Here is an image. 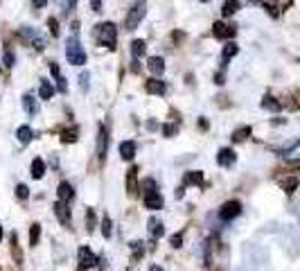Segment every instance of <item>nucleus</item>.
<instances>
[{
  "mask_svg": "<svg viewBox=\"0 0 300 271\" xmlns=\"http://www.w3.org/2000/svg\"><path fill=\"white\" fill-rule=\"evenodd\" d=\"M66 59H68V63H73V66H84V63H86L84 45L79 43V39L75 34L66 41Z\"/></svg>",
  "mask_w": 300,
  "mask_h": 271,
  "instance_id": "nucleus-1",
  "label": "nucleus"
},
{
  "mask_svg": "<svg viewBox=\"0 0 300 271\" xmlns=\"http://www.w3.org/2000/svg\"><path fill=\"white\" fill-rule=\"evenodd\" d=\"M115 39H118V27H115L113 23H102V25H97V41H100V45H106L109 50H113Z\"/></svg>",
  "mask_w": 300,
  "mask_h": 271,
  "instance_id": "nucleus-2",
  "label": "nucleus"
},
{
  "mask_svg": "<svg viewBox=\"0 0 300 271\" xmlns=\"http://www.w3.org/2000/svg\"><path fill=\"white\" fill-rule=\"evenodd\" d=\"M145 14H147V5H145V0H140V3H136L131 7V12H129V16H127V30H136L138 25L142 23V18H145Z\"/></svg>",
  "mask_w": 300,
  "mask_h": 271,
  "instance_id": "nucleus-3",
  "label": "nucleus"
},
{
  "mask_svg": "<svg viewBox=\"0 0 300 271\" xmlns=\"http://www.w3.org/2000/svg\"><path fill=\"white\" fill-rule=\"evenodd\" d=\"M239 215H241V203L239 201H226L221 206V210H219V217H221L223 221H230Z\"/></svg>",
  "mask_w": 300,
  "mask_h": 271,
  "instance_id": "nucleus-4",
  "label": "nucleus"
},
{
  "mask_svg": "<svg viewBox=\"0 0 300 271\" xmlns=\"http://www.w3.org/2000/svg\"><path fill=\"white\" fill-rule=\"evenodd\" d=\"M97 262H100V260H97V255H95V253H93L88 246H82V248H79V269H82V271H86V269H91V266H95Z\"/></svg>",
  "mask_w": 300,
  "mask_h": 271,
  "instance_id": "nucleus-5",
  "label": "nucleus"
},
{
  "mask_svg": "<svg viewBox=\"0 0 300 271\" xmlns=\"http://www.w3.org/2000/svg\"><path fill=\"white\" fill-rule=\"evenodd\" d=\"M106 149H109V129L100 124V131H97V156H100V161L106 158Z\"/></svg>",
  "mask_w": 300,
  "mask_h": 271,
  "instance_id": "nucleus-6",
  "label": "nucleus"
},
{
  "mask_svg": "<svg viewBox=\"0 0 300 271\" xmlns=\"http://www.w3.org/2000/svg\"><path fill=\"white\" fill-rule=\"evenodd\" d=\"M163 197H160L158 190H151V192H145V206L149 208V210H160L163 208Z\"/></svg>",
  "mask_w": 300,
  "mask_h": 271,
  "instance_id": "nucleus-7",
  "label": "nucleus"
},
{
  "mask_svg": "<svg viewBox=\"0 0 300 271\" xmlns=\"http://www.w3.org/2000/svg\"><path fill=\"white\" fill-rule=\"evenodd\" d=\"M212 34L217 36V39H232V36H235V27L219 21V23H214L212 25Z\"/></svg>",
  "mask_w": 300,
  "mask_h": 271,
  "instance_id": "nucleus-8",
  "label": "nucleus"
},
{
  "mask_svg": "<svg viewBox=\"0 0 300 271\" xmlns=\"http://www.w3.org/2000/svg\"><path fill=\"white\" fill-rule=\"evenodd\" d=\"M55 212H57V217H59V221L61 224H66V226H70V210H68V206H66V201H57L55 203Z\"/></svg>",
  "mask_w": 300,
  "mask_h": 271,
  "instance_id": "nucleus-9",
  "label": "nucleus"
},
{
  "mask_svg": "<svg viewBox=\"0 0 300 271\" xmlns=\"http://www.w3.org/2000/svg\"><path fill=\"white\" fill-rule=\"evenodd\" d=\"M237 161V156H235V152L232 149H228V147H223L221 152H219V156H217V163L221 167H228V165H232V163Z\"/></svg>",
  "mask_w": 300,
  "mask_h": 271,
  "instance_id": "nucleus-10",
  "label": "nucleus"
},
{
  "mask_svg": "<svg viewBox=\"0 0 300 271\" xmlns=\"http://www.w3.org/2000/svg\"><path fill=\"white\" fill-rule=\"evenodd\" d=\"M120 156H122L124 161H131V158L136 156V143H133V140L120 143Z\"/></svg>",
  "mask_w": 300,
  "mask_h": 271,
  "instance_id": "nucleus-11",
  "label": "nucleus"
},
{
  "mask_svg": "<svg viewBox=\"0 0 300 271\" xmlns=\"http://www.w3.org/2000/svg\"><path fill=\"white\" fill-rule=\"evenodd\" d=\"M147 68H149L151 72H154L156 77H160L165 72V61H163V57H151L149 61H147Z\"/></svg>",
  "mask_w": 300,
  "mask_h": 271,
  "instance_id": "nucleus-12",
  "label": "nucleus"
},
{
  "mask_svg": "<svg viewBox=\"0 0 300 271\" xmlns=\"http://www.w3.org/2000/svg\"><path fill=\"white\" fill-rule=\"evenodd\" d=\"M147 93H151V95H163L165 93V81L163 79H149L147 81Z\"/></svg>",
  "mask_w": 300,
  "mask_h": 271,
  "instance_id": "nucleus-13",
  "label": "nucleus"
},
{
  "mask_svg": "<svg viewBox=\"0 0 300 271\" xmlns=\"http://www.w3.org/2000/svg\"><path fill=\"white\" fill-rule=\"evenodd\" d=\"M145 52H147V43H145V41H142V39L131 41V54H133V59L145 57Z\"/></svg>",
  "mask_w": 300,
  "mask_h": 271,
  "instance_id": "nucleus-14",
  "label": "nucleus"
},
{
  "mask_svg": "<svg viewBox=\"0 0 300 271\" xmlns=\"http://www.w3.org/2000/svg\"><path fill=\"white\" fill-rule=\"evenodd\" d=\"M23 108H25V113L34 115V113H39V102L28 93V95H23Z\"/></svg>",
  "mask_w": 300,
  "mask_h": 271,
  "instance_id": "nucleus-15",
  "label": "nucleus"
},
{
  "mask_svg": "<svg viewBox=\"0 0 300 271\" xmlns=\"http://www.w3.org/2000/svg\"><path fill=\"white\" fill-rule=\"evenodd\" d=\"M57 192H59V199L61 201H70V199L75 197V190H73V185L70 183H59V190H57Z\"/></svg>",
  "mask_w": 300,
  "mask_h": 271,
  "instance_id": "nucleus-16",
  "label": "nucleus"
},
{
  "mask_svg": "<svg viewBox=\"0 0 300 271\" xmlns=\"http://www.w3.org/2000/svg\"><path fill=\"white\" fill-rule=\"evenodd\" d=\"M163 233H165L163 221H158V219H154V217H151V219H149V235L158 239V237H163Z\"/></svg>",
  "mask_w": 300,
  "mask_h": 271,
  "instance_id": "nucleus-17",
  "label": "nucleus"
},
{
  "mask_svg": "<svg viewBox=\"0 0 300 271\" xmlns=\"http://www.w3.org/2000/svg\"><path fill=\"white\" fill-rule=\"evenodd\" d=\"M43 174H46V163H43V158H34L32 161V176L34 179H43Z\"/></svg>",
  "mask_w": 300,
  "mask_h": 271,
  "instance_id": "nucleus-18",
  "label": "nucleus"
},
{
  "mask_svg": "<svg viewBox=\"0 0 300 271\" xmlns=\"http://www.w3.org/2000/svg\"><path fill=\"white\" fill-rule=\"evenodd\" d=\"M39 95H41V99H50L52 95H55V86H52L50 81H41V86H39Z\"/></svg>",
  "mask_w": 300,
  "mask_h": 271,
  "instance_id": "nucleus-19",
  "label": "nucleus"
},
{
  "mask_svg": "<svg viewBox=\"0 0 300 271\" xmlns=\"http://www.w3.org/2000/svg\"><path fill=\"white\" fill-rule=\"evenodd\" d=\"M237 9H239V0H226V3H223V7H221V14L228 18V16H232Z\"/></svg>",
  "mask_w": 300,
  "mask_h": 271,
  "instance_id": "nucleus-20",
  "label": "nucleus"
},
{
  "mask_svg": "<svg viewBox=\"0 0 300 271\" xmlns=\"http://www.w3.org/2000/svg\"><path fill=\"white\" fill-rule=\"evenodd\" d=\"M16 136H19V140H21V143H30V140L34 138V131L30 129L28 124H23V126H19V131H16Z\"/></svg>",
  "mask_w": 300,
  "mask_h": 271,
  "instance_id": "nucleus-21",
  "label": "nucleus"
},
{
  "mask_svg": "<svg viewBox=\"0 0 300 271\" xmlns=\"http://www.w3.org/2000/svg\"><path fill=\"white\" fill-rule=\"evenodd\" d=\"M262 108H266V111H280V102L275 97H271V95H266L262 99Z\"/></svg>",
  "mask_w": 300,
  "mask_h": 271,
  "instance_id": "nucleus-22",
  "label": "nucleus"
},
{
  "mask_svg": "<svg viewBox=\"0 0 300 271\" xmlns=\"http://www.w3.org/2000/svg\"><path fill=\"white\" fill-rule=\"evenodd\" d=\"M77 136H79V129H77V126H70V129H64L61 140H64V143H75V140H77Z\"/></svg>",
  "mask_w": 300,
  "mask_h": 271,
  "instance_id": "nucleus-23",
  "label": "nucleus"
},
{
  "mask_svg": "<svg viewBox=\"0 0 300 271\" xmlns=\"http://www.w3.org/2000/svg\"><path fill=\"white\" fill-rule=\"evenodd\" d=\"M248 136H250V126H241V129H237L235 133H232V140H235V143H244Z\"/></svg>",
  "mask_w": 300,
  "mask_h": 271,
  "instance_id": "nucleus-24",
  "label": "nucleus"
},
{
  "mask_svg": "<svg viewBox=\"0 0 300 271\" xmlns=\"http://www.w3.org/2000/svg\"><path fill=\"white\" fill-rule=\"evenodd\" d=\"M237 50H239V48H237L235 43H228L226 48H223V52H221V59H223V61H228V59H232V57H235V54H237Z\"/></svg>",
  "mask_w": 300,
  "mask_h": 271,
  "instance_id": "nucleus-25",
  "label": "nucleus"
},
{
  "mask_svg": "<svg viewBox=\"0 0 300 271\" xmlns=\"http://www.w3.org/2000/svg\"><path fill=\"white\" fill-rule=\"evenodd\" d=\"M185 181H187V183H196V185H201V183H203V172H187Z\"/></svg>",
  "mask_w": 300,
  "mask_h": 271,
  "instance_id": "nucleus-26",
  "label": "nucleus"
},
{
  "mask_svg": "<svg viewBox=\"0 0 300 271\" xmlns=\"http://www.w3.org/2000/svg\"><path fill=\"white\" fill-rule=\"evenodd\" d=\"M282 188H284V192H286V194H293V192H295V188H298V179H295V176H291V179H286Z\"/></svg>",
  "mask_w": 300,
  "mask_h": 271,
  "instance_id": "nucleus-27",
  "label": "nucleus"
},
{
  "mask_svg": "<svg viewBox=\"0 0 300 271\" xmlns=\"http://www.w3.org/2000/svg\"><path fill=\"white\" fill-rule=\"evenodd\" d=\"M39 235H41V226L39 224H32V228H30V244H39Z\"/></svg>",
  "mask_w": 300,
  "mask_h": 271,
  "instance_id": "nucleus-28",
  "label": "nucleus"
},
{
  "mask_svg": "<svg viewBox=\"0 0 300 271\" xmlns=\"http://www.w3.org/2000/svg\"><path fill=\"white\" fill-rule=\"evenodd\" d=\"M102 235H104V237H111V219L109 217L102 219Z\"/></svg>",
  "mask_w": 300,
  "mask_h": 271,
  "instance_id": "nucleus-29",
  "label": "nucleus"
},
{
  "mask_svg": "<svg viewBox=\"0 0 300 271\" xmlns=\"http://www.w3.org/2000/svg\"><path fill=\"white\" fill-rule=\"evenodd\" d=\"M14 61H16L14 52H12L10 48H5V66H7V68H12V66H14Z\"/></svg>",
  "mask_w": 300,
  "mask_h": 271,
  "instance_id": "nucleus-30",
  "label": "nucleus"
},
{
  "mask_svg": "<svg viewBox=\"0 0 300 271\" xmlns=\"http://www.w3.org/2000/svg\"><path fill=\"white\" fill-rule=\"evenodd\" d=\"M16 197H19V199H28V197H30V190H28V185H23V183H21L19 188H16Z\"/></svg>",
  "mask_w": 300,
  "mask_h": 271,
  "instance_id": "nucleus-31",
  "label": "nucleus"
},
{
  "mask_svg": "<svg viewBox=\"0 0 300 271\" xmlns=\"http://www.w3.org/2000/svg\"><path fill=\"white\" fill-rule=\"evenodd\" d=\"M48 25H50L52 36H59V23H57V18H50V21H48Z\"/></svg>",
  "mask_w": 300,
  "mask_h": 271,
  "instance_id": "nucleus-32",
  "label": "nucleus"
},
{
  "mask_svg": "<svg viewBox=\"0 0 300 271\" xmlns=\"http://www.w3.org/2000/svg\"><path fill=\"white\" fill-rule=\"evenodd\" d=\"M169 242H172V246H174V248H178V246H183V235H181V233H176V235H172V239H169Z\"/></svg>",
  "mask_w": 300,
  "mask_h": 271,
  "instance_id": "nucleus-33",
  "label": "nucleus"
},
{
  "mask_svg": "<svg viewBox=\"0 0 300 271\" xmlns=\"http://www.w3.org/2000/svg\"><path fill=\"white\" fill-rule=\"evenodd\" d=\"M77 3H79V0H64V12H66V14L73 12V9L77 7Z\"/></svg>",
  "mask_w": 300,
  "mask_h": 271,
  "instance_id": "nucleus-34",
  "label": "nucleus"
},
{
  "mask_svg": "<svg viewBox=\"0 0 300 271\" xmlns=\"http://www.w3.org/2000/svg\"><path fill=\"white\" fill-rule=\"evenodd\" d=\"M57 88H59L61 90V93H66V90H68V84H66V79H64V77H57Z\"/></svg>",
  "mask_w": 300,
  "mask_h": 271,
  "instance_id": "nucleus-35",
  "label": "nucleus"
},
{
  "mask_svg": "<svg viewBox=\"0 0 300 271\" xmlns=\"http://www.w3.org/2000/svg\"><path fill=\"white\" fill-rule=\"evenodd\" d=\"M79 84H82V90H88V72L79 75Z\"/></svg>",
  "mask_w": 300,
  "mask_h": 271,
  "instance_id": "nucleus-36",
  "label": "nucleus"
},
{
  "mask_svg": "<svg viewBox=\"0 0 300 271\" xmlns=\"http://www.w3.org/2000/svg\"><path fill=\"white\" fill-rule=\"evenodd\" d=\"M163 133L165 136H174V133H176V126H174V124H165L163 126Z\"/></svg>",
  "mask_w": 300,
  "mask_h": 271,
  "instance_id": "nucleus-37",
  "label": "nucleus"
},
{
  "mask_svg": "<svg viewBox=\"0 0 300 271\" xmlns=\"http://www.w3.org/2000/svg\"><path fill=\"white\" fill-rule=\"evenodd\" d=\"M91 7H93V12H100V7H102V0H93V3H91Z\"/></svg>",
  "mask_w": 300,
  "mask_h": 271,
  "instance_id": "nucleus-38",
  "label": "nucleus"
},
{
  "mask_svg": "<svg viewBox=\"0 0 300 271\" xmlns=\"http://www.w3.org/2000/svg\"><path fill=\"white\" fill-rule=\"evenodd\" d=\"M34 5H37V7H46L48 0H34Z\"/></svg>",
  "mask_w": 300,
  "mask_h": 271,
  "instance_id": "nucleus-39",
  "label": "nucleus"
},
{
  "mask_svg": "<svg viewBox=\"0 0 300 271\" xmlns=\"http://www.w3.org/2000/svg\"><path fill=\"white\" fill-rule=\"evenodd\" d=\"M149 271H163V266H158V264H154V266H151V269Z\"/></svg>",
  "mask_w": 300,
  "mask_h": 271,
  "instance_id": "nucleus-40",
  "label": "nucleus"
},
{
  "mask_svg": "<svg viewBox=\"0 0 300 271\" xmlns=\"http://www.w3.org/2000/svg\"><path fill=\"white\" fill-rule=\"evenodd\" d=\"M0 239H3V226H0Z\"/></svg>",
  "mask_w": 300,
  "mask_h": 271,
  "instance_id": "nucleus-41",
  "label": "nucleus"
},
{
  "mask_svg": "<svg viewBox=\"0 0 300 271\" xmlns=\"http://www.w3.org/2000/svg\"><path fill=\"white\" fill-rule=\"evenodd\" d=\"M201 3H208V0H201Z\"/></svg>",
  "mask_w": 300,
  "mask_h": 271,
  "instance_id": "nucleus-42",
  "label": "nucleus"
}]
</instances>
